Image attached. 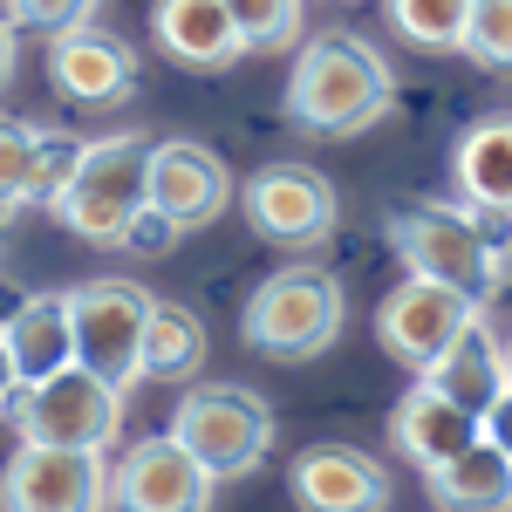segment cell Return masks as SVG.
<instances>
[{
    "mask_svg": "<svg viewBox=\"0 0 512 512\" xmlns=\"http://www.w3.org/2000/svg\"><path fill=\"white\" fill-rule=\"evenodd\" d=\"M396 110V76L376 41L328 28V35L301 41L294 76H287V117L315 137H362Z\"/></svg>",
    "mask_w": 512,
    "mask_h": 512,
    "instance_id": "cell-1",
    "label": "cell"
},
{
    "mask_svg": "<svg viewBox=\"0 0 512 512\" xmlns=\"http://www.w3.org/2000/svg\"><path fill=\"white\" fill-rule=\"evenodd\" d=\"M383 239L410 280H437V287L465 294L472 308H485L499 294V280L512 274V253L492 239V226L472 205H390Z\"/></svg>",
    "mask_w": 512,
    "mask_h": 512,
    "instance_id": "cell-2",
    "label": "cell"
},
{
    "mask_svg": "<svg viewBox=\"0 0 512 512\" xmlns=\"http://www.w3.org/2000/svg\"><path fill=\"white\" fill-rule=\"evenodd\" d=\"M342 321H349L342 280L328 267H315V260H294V267H280V274H267L253 287V301L239 315V335L260 355H274V362H315V355L335 349Z\"/></svg>",
    "mask_w": 512,
    "mask_h": 512,
    "instance_id": "cell-3",
    "label": "cell"
},
{
    "mask_svg": "<svg viewBox=\"0 0 512 512\" xmlns=\"http://www.w3.org/2000/svg\"><path fill=\"white\" fill-rule=\"evenodd\" d=\"M151 205V137L144 130H117L103 144H82L76 178L55 192V219L89 246H123L130 219Z\"/></svg>",
    "mask_w": 512,
    "mask_h": 512,
    "instance_id": "cell-4",
    "label": "cell"
},
{
    "mask_svg": "<svg viewBox=\"0 0 512 512\" xmlns=\"http://www.w3.org/2000/svg\"><path fill=\"white\" fill-rule=\"evenodd\" d=\"M274 410L239 383H192V390L171 403V437L192 451L205 472L219 478H246L260 472V458L274 451Z\"/></svg>",
    "mask_w": 512,
    "mask_h": 512,
    "instance_id": "cell-5",
    "label": "cell"
},
{
    "mask_svg": "<svg viewBox=\"0 0 512 512\" xmlns=\"http://www.w3.org/2000/svg\"><path fill=\"white\" fill-rule=\"evenodd\" d=\"M7 424L21 444H55V451H110L123 437V390H110L89 369H62L48 383H21L7 403Z\"/></svg>",
    "mask_w": 512,
    "mask_h": 512,
    "instance_id": "cell-6",
    "label": "cell"
},
{
    "mask_svg": "<svg viewBox=\"0 0 512 512\" xmlns=\"http://www.w3.org/2000/svg\"><path fill=\"white\" fill-rule=\"evenodd\" d=\"M69 321H76V362L89 376H103L110 390L144 383V321H151V287L117 274H96L69 287Z\"/></svg>",
    "mask_w": 512,
    "mask_h": 512,
    "instance_id": "cell-7",
    "label": "cell"
},
{
    "mask_svg": "<svg viewBox=\"0 0 512 512\" xmlns=\"http://www.w3.org/2000/svg\"><path fill=\"white\" fill-rule=\"evenodd\" d=\"M239 212L280 253H315L342 226V198H335V185L321 178L315 164H260L239 185Z\"/></svg>",
    "mask_w": 512,
    "mask_h": 512,
    "instance_id": "cell-8",
    "label": "cell"
},
{
    "mask_svg": "<svg viewBox=\"0 0 512 512\" xmlns=\"http://www.w3.org/2000/svg\"><path fill=\"white\" fill-rule=\"evenodd\" d=\"M0 512H110V465L96 451L21 444L0 465Z\"/></svg>",
    "mask_w": 512,
    "mask_h": 512,
    "instance_id": "cell-9",
    "label": "cell"
},
{
    "mask_svg": "<svg viewBox=\"0 0 512 512\" xmlns=\"http://www.w3.org/2000/svg\"><path fill=\"white\" fill-rule=\"evenodd\" d=\"M219 478L198 465L178 437H137L110 465V512H212Z\"/></svg>",
    "mask_w": 512,
    "mask_h": 512,
    "instance_id": "cell-10",
    "label": "cell"
},
{
    "mask_svg": "<svg viewBox=\"0 0 512 512\" xmlns=\"http://www.w3.org/2000/svg\"><path fill=\"white\" fill-rule=\"evenodd\" d=\"M472 301L465 294H451V287H437V280H396L390 294H383V308H376V342H383V355L390 362H403V369H431L437 355L451 349L465 328H472Z\"/></svg>",
    "mask_w": 512,
    "mask_h": 512,
    "instance_id": "cell-11",
    "label": "cell"
},
{
    "mask_svg": "<svg viewBox=\"0 0 512 512\" xmlns=\"http://www.w3.org/2000/svg\"><path fill=\"white\" fill-rule=\"evenodd\" d=\"M48 82L76 110H123L137 89V48L103 21H82L69 35H48Z\"/></svg>",
    "mask_w": 512,
    "mask_h": 512,
    "instance_id": "cell-12",
    "label": "cell"
},
{
    "mask_svg": "<svg viewBox=\"0 0 512 512\" xmlns=\"http://www.w3.org/2000/svg\"><path fill=\"white\" fill-rule=\"evenodd\" d=\"M287 492H294L301 512H390L396 478L383 458H369L355 444H308L294 458Z\"/></svg>",
    "mask_w": 512,
    "mask_h": 512,
    "instance_id": "cell-13",
    "label": "cell"
},
{
    "mask_svg": "<svg viewBox=\"0 0 512 512\" xmlns=\"http://www.w3.org/2000/svg\"><path fill=\"white\" fill-rule=\"evenodd\" d=\"M151 205L171 212L185 233H198L233 205V171L212 144H192V137L151 144Z\"/></svg>",
    "mask_w": 512,
    "mask_h": 512,
    "instance_id": "cell-14",
    "label": "cell"
},
{
    "mask_svg": "<svg viewBox=\"0 0 512 512\" xmlns=\"http://www.w3.org/2000/svg\"><path fill=\"white\" fill-rule=\"evenodd\" d=\"M82 144L76 137H55L35 123L0 117V205L21 212V205H55V192L76 178Z\"/></svg>",
    "mask_w": 512,
    "mask_h": 512,
    "instance_id": "cell-15",
    "label": "cell"
},
{
    "mask_svg": "<svg viewBox=\"0 0 512 512\" xmlns=\"http://www.w3.org/2000/svg\"><path fill=\"white\" fill-rule=\"evenodd\" d=\"M478 437H485V424H478V417H465L458 403H444L431 383L403 390V403L390 410V444H396V458H410L424 478L444 472L451 458H465Z\"/></svg>",
    "mask_w": 512,
    "mask_h": 512,
    "instance_id": "cell-16",
    "label": "cell"
},
{
    "mask_svg": "<svg viewBox=\"0 0 512 512\" xmlns=\"http://www.w3.org/2000/svg\"><path fill=\"white\" fill-rule=\"evenodd\" d=\"M151 35H158V48L178 69H198V76H219V69H233L246 55L226 0H158L151 7Z\"/></svg>",
    "mask_w": 512,
    "mask_h": 512,
    "instance_id": "cell-17",
    "label": "cell"
},
{
    "mask_svg": "<svg viewBox=\"0 0 512 512\" xmlns=\"http://www.w3.org/2000/svg\"><path fill=\"white\" fill-rule=\"evenodd\" d=\"M424 383H431L444 403H458L465 417L485 424V417H492V403L512 390V383H506V342L485 328V315H472V328H465V335H458V342L424 369Z\"/></svg>",
    "mask_w": 512,
    "mask_h": 512,
    "instance_id": "cell-18",
    "label": "cell"
},
{
    "mask_svg": "<svg viewBox=\"0 0 512 512\" xmlns=\"http://www.w3.org/2000/svg\"><path fill=\"white\" fill-rule=\"evenodd\" d=\"M451 178L478 219H512V110H492L472 130H458Z\"/></svg>",
    "mask_w": 512,
    "mask_h": 512,
    "instance_id": "cell-19",
    "label": "cell"
},
{
    "mask_svg": "<svg viewBox=\"0 0 512 512\" xmlns=\"http://www.w3.org/2000/svg\"><path fill=\"white\" fill-rule=\"evenodd\" d=\"M14 355V376L21 383H48L62 369H76V321H69V294H35L21 321L0 335Z\"/></svg>",
    "mask_w": 512,
    "mask_h": 512,
    "instance_id": "cell-20",
    "label": "cell"
},
{
    "mask_svg": "<svg viewBox=\"0 0 512 512\" xmlns=\"http://www.w3.org/2000/svg\"><path fill=\"white\" fill-rule=\"evenodd\" d=\"M205 315L185 308V301H151V321H144V383H192L205 369Z\"/></svg>",
    "mask_w": 512,
    "mask_h": 512,
    "instance_id": "cell-21",
    "label": "cell"
},
{
    "mask_svg": "<svg viewBox=\"0 0 512 512\" xmlns=\"http://www.w3.org/2000/svg\"><path fill=\"white\" fill-rule=\"evenodd\" d=\"M431 499L437 512H512V458L478 437L465 458L431 472Z\"/></svg>",
    "mask_w": 512,
    "mask_h": 512,
    "instance_id": "cell-22",
    "label": "cell"
},
{
    "mask_svg": "<svg viewBox=\"0 0 512 512\" xmlns=\"http://www.w3.org/2000/svg\"><path fill=\"white\" fill-rule=\"evenodd\" d=\"M390 7V28L410 48H424V55H465V14H472V0H383Z\"/></svg>",
    "mask_w": 512,
    "mask_h": 512,
    "instance_id": "cell-23",
    "label": "cell"
},
{
    "mask_svg": "<svg viewBox=\"0 0 512 512\" xmlns=\"http://www.w3.org/2000/svg\"><path fill=\"white\" fill-rule=\"evenodd\" d=\"M246 55H287L301 41V0H226Z\"/></svg>",
    "mask_w": 512,
    "mask_h": 512,
    "instance_id": "cell-24",
    "label": "cell"
},
{
    "mask_svg": "<svg viewBox=\"0 0 512 512\" xmlns=\"http://www.w3.org/2000/svg\"><path fill=\"white\" fill-rule=\"evenodd\" d=\"M465 55L492 76H512V0H472L465 14Z\"/></svg>",
    "mask_w": 512,
    "mask_h": 512,
    "instance_id": "cell-25",
    "label": "cell"
},
{
    "mask_svg": "<svg viewBox=\"0 0 512 512\" xmlns=\"http://www.w3.org/2000/svg\"><path fill=\"white\" fill-rule=\"evenodd\" d=\"M103 0H7L0 14L14 21V35H69L82 21H96Z\"/></svg>",
    "mask_w": 512,
    "mask_h": 512,
    "instance_id": "cell-26",
    "label": "cell"
},
{
    "mask_svg": "<svg viewBox=\"0 0 512 512\" xmlns=\"http://www.w3.org/2000/svg\"><path fill=\"white\" fill-rule=\"evenodd\" d=\"M178 239H185V226H178L171 212H158V205H144V212L130 219V233H123V253H137V260H164Z\"/></svg>",
    "mask_w": 512,
    "mask_h": 512,
    "instance_id": "cell-27",
    "label": "cell"
},
{
    "mask_svg": "<svg viewBox=\"0 0 512 512\" xmlns=\"http://www.w3.org/2000/svg\"><path fill=\"white\" fill-rule=\"evenodd\" d=\"M28 301H35V294H28L21 280H14V274H7V267H0V335H7V328L21 321V308H28Z\"/></svg>",
    "mask_w": 512,
    "mask_h": 512,
    "instance_id": "cell-28",
    "label": "cell"
},
{
    "mask_svg": "<svg viewBox=\"0 0 512 512\" xmlns=\"http://www.w3.org/2000/svg\"><path fill=\"white\" fill-rule=\"evenodd\" d=\"M485 444H499V451L512 458V390L492 403V417H485Z\"/></svg>",
    "mask_w": 512,
    "mask_h": 512,
    "instance_id": "cell-29",
    "label": "cell"
},
{
    "mask_svg": "<svg viewBox=\"0 0 512 512\" xmlns=\"http://www.w3.org/2000/svg\"><path fill=\"white\" fill-rule=\"evenodd\" d=\"M14 390H21V376H14V355H7V342H0V417H7Z\"/></svg>",
    "mask_w": 512,
    "mask_h": 512,
    "instance_id": "cell-30",
    "label": "cell"
},
{
    "mask_svg": "<svg viewBox=\"0 0 512 512\" xmlns=\"http://www.w3.org/2000/svg\"><path fill=\"white\" fill-rule=\"evenodd\" d=\"M14 82V21L0 14V89Z\"/></svg>",
    "mask_w": 512,
    "mask_h": 512,
    "instance_id": "cell-31",
    "label": "cell"
},
{
    "mask_svg": "<svg viewBox=\"0 0 512 512\" xmlns=\"http://www.w3.org/2000/svg\"><path fill=\"white\" fill-rule=\"evenodd\" d=\"M506 383H512V342H506Z\"/></svg>",
    "mask_w": 512,
    "mask_h": 512,
    "instance_id": "cell-32",
    "label": "cell"
}]
</instances>
